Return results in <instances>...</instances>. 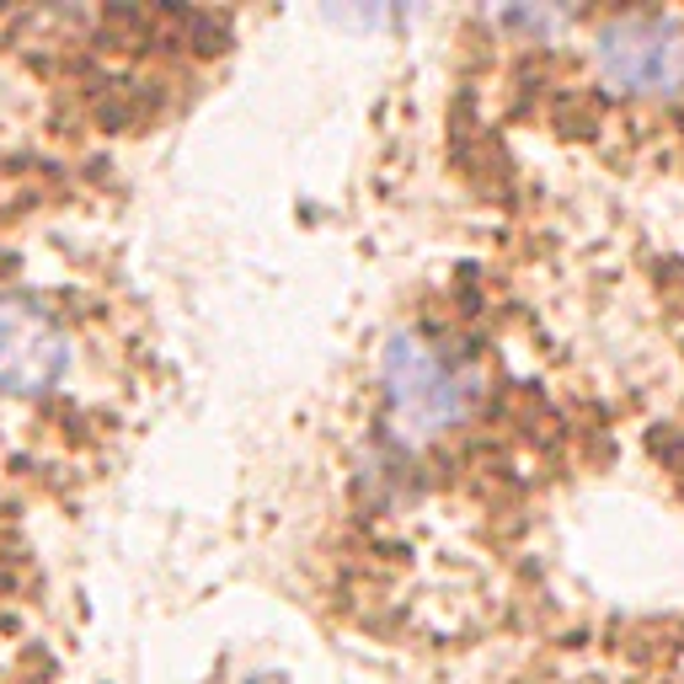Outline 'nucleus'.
Instances as JSON below:
<instances>
[{
	"label": "nucleus",
	"instance_id": "3",
	"mask_svg": "<svg viewBox=\"0 0 684 684\" xmlns=\"http://www.w3.org/2000/svg\"><path fill=\"white\" fill-rule=\"evenodd\" d=\"M65 363H70V343L59 322L33 300L5 294L0 300V391L43 396L48 385H59Z\"/></svg>",
	"mask_w": 684,
	"mask_h": 684
},
{
	"label": "nucleus",
	"instance_id": "4",
	"mask_svg": "<svg viewBox=\"0 0 684 684\" xmlns=\"http://www.w3.org/2000/svg\"><path fill=\"white\" fill-rule=\"evenodd\" d=\"M251 684H283V680H251Z\"/></svg>",
	"mask_w": 684,
	"mask_h": 684
},
{
	"label": "nucleus",
	"instance_id": "1",
	"mask_svg": "<svg viewBox=\"0 0 684 684\" xmlns=\"http://www.w3.org/2000/svg\"><path fill=\"white\" fill-rule=\"evenodd\" d=\"M594 65L615 91L669 97L684 86V27L669 16H615L594 38Z\"/></svg>",
	"mask_w": 684,
	"mask_h": 684
},
{
	"label": "nucleus",
	"instance_id": "2",
	"mask_svg": "<svg viewBox=\"0 0 684 684\" xmlns=\"http://www.w3.org/2000/svg\"><path fill=\"white\" fill-rule=\"evenodd\" d=\"M385 391H391V406L412 434H434V428H449L466 417L471 406V374L460 363L417 343V337H396L385 348Z\"/></svg>",
	"mask_w": 684,
	"mask_h": 684
}]
</instances>
